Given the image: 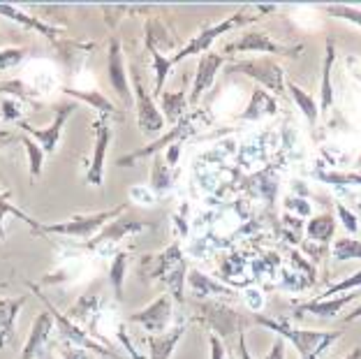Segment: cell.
<instances>
[{
  "label": "cell",
  "mask_w": 361,
  "mask_h": 359,
  "mask_svg": "<svg viewBox=\"0 0 361 359\" xmlns=\"http://www.w3.org/2000/svg\"><path fill=\"white\" fill-rule=\"evenodd\" d=\"M361 295L357 292H348L343 297H331V299H313V301H301V304L294 306V315H315V317H336L343 313V308L352 301H357Z\"/></svg>",
  "instance_id": "d6986e66"
},
{
  "label": "cell",
  "mask_w": 361,
  "mask_h": 359,
  "mask_svg": "<svg viewBox=\"0 0 361 359\" xmlns=\"http://www.w3.org/2000/svg\"><path fill=\"white\" fill-rule=\"evenodd\" d=\"M359 165H361V160H359Z\"/></svg>",
  "instance_id": "c3c4849f"
},
{
  "label": "cell",
  "mask_w": 361,
  "mask_h": 359,
  "mask_svg": "<svg viewBox=\"0 0 361 359\" xmlns=\"http://www.w3.org/2000/svg\"><path fill=\"white\" fill-rule=\"evenodd\" d=\"M146 49H149L151 54V61H153V72H155V86H153V95H162V88H165V81L167 77L171 75V70H174V63L167 56L160 54V49H155L153 44L146 42Z\"/></svg>",
  "instance_id": "4dcf8cb0"
},
{
  "label": "cell",
  "mask_w": 361,
  "mask_h": 359,
  "mask_svg": "<svg viewBox=\"0 0 361 359\" xmlns=\"http://www.w3.org/2000/svg\"><path fill=\"white\" fill-rule=\"evenodd\" d=\"M276 10V5H245L241 7L239 12H234L232 16H227L225 21H220V23H213V26H207V28H202L197 35L190 37V42L183 44L178 49V54L171 56V63H180L183 59H188V56H195V54H207L209 51V47L216 42L218 37H223L227 35V32H232L236 28H241V26H248V23L252 21H257L259 19V14H264V12H274Z\"/></svg>",
  "instance_id": "3957f363"
},
{
  "label": "cell",
  "mask_w": 361,
  "mask_h": 359,
  "mask_svg": "<svg viewBox=\"0 0 361 359\" xmlns=\"http://www.w3.org/2000/svg\"><path fill=\"white\" fill-rule=\"evenodd\" d=\"M63 93L65 95H70V97H75V100L79 102H86L90 104L93 109H97V116H102L106 121H121L123 118V109L116 107L109 97H104L100 91H93V88H88V91H84V88H70V86H65L63 88Z\"/></svg>",
  "instance_id": "ffe728a7"
},
{
  "label": "cell",
  "mask_w": 361,
  "mask_h": 359,
  "mask_svg": "<svg viewBox=\"0 0 361 359\" xmlns=\"http://www.w3.org/2000/svg\"><path fill=\"white\" fill-rule=\"evenodd\" d=\"M248 51H259V54H276V56H299L301 47H285L276 42L264 28H248L243 30L234 42L223 47V54H248Z\"/></svg>",
  "instance_id": "5b68a950"
},
{
  "label": "cell",
  "mask_w": 361,
  "mask_h": 359,
  "mask_svg": "<svg viewBox=\"0 0 361 359\" xmlns=\"http://www.w3.org/2000/svg\"><path fill=\"white\" fill-rule=\"evenodd\" d=\"M100 306H102V297H100V292H93V290H88L84 292L75 304H72L68 308V315L72 322H86L90 315H95V313H100Z\"/></svg>",
  "instance_id": "484cf974"
},
{
  "label": "cell",
  "mask_w": 361,
  "mask_h": 359,
  "mask_svg": "<svg viewBox=\"0 0 361 359\" xmlns=\"http://www.w3.org/2000/svg\"><path fill=\"white\" fill-rule=\"evenodd\" d=\"M30 290L35 292L37 299H42V304L47 306V311L51 313L54 322H56V331H61V336H63L65 343L77 346V348H81V350H86V353H88V350H93V355H104V357H111V359H123V357L116 353V350H111L109 346L100 343L97 339L88 336V331H84L77 322H72L68 315L61 313L59 308H56V306L51 304V301H49V297L44 295V292H42V290H37V285H35V283H30Z\"/></svg>",
  "instance_id": "277c9868"
},
{
  "label": "cell",
  "mask_w": 361,
  "mask_h": 359,
  "mask_svg": "<svg viewBox=\"0 0 361 359\" xmlns=\"http://www.w3.org/2000/svg\"><path fill=\"white\" fill-rule=\"evenodd\" d=\"M0 118H3V116H0Z\"/></svg>",
  "instance_id": "681fc988"
},
{
  "label": "cell",
  "mask_w": 361,
  "mask_h": 359,
  "mask_svg": "<svg viewBox=\"0 0 361 359\" xmlns=\"http://www.w3.org/2000/svg\"><path fill=\"white\" fill-rule=\"evenodd\" d=\"M236 350H239V359H252L248 343H245V331L243 329L239 331V346H236Z\"/></svg>",
  "instance_id": "f6af8a7d"
},
{
  "label": "cell",
  "mask_w": 361,
  "mask_h": 359,
  "mask_svg": "<svg viewBox=\"0 0 361 359\" xmlns=\"http://www.w3.org/2000/svg\"><path fill=\"white\" fill-rule=\"evenodd\" d=\"M174 185V174H171V167L165 162L162 153H155L153 156V165H151V183L149 188L153 193H167L169 188Z\"/></svg>",
  "instance_id": "f546056e"
},
{
  "label": "cell",
  "mask_w": 361,
  "mask_h": 359,
  "mask_svg": "<svg viewBox=\"0 0 361 359\" xmlns=\"http://www.w3.org/2000/svg\"><path fill=\"white\" fill-rule=\"evenodd\" d=\"M28 51L23 47H12V49H0V72L12 70L19 63L26 61Z\"/></svg>",
  "instance_id": "8d00e7d4"
},
{
  "label": "cell",
  "mask_w": 361,
  "mask_h": 359,
  "mask_svg": "<svg viewBox=\"0 0 361 359\" xmlns=\"http://www.w3.org/2000/svg\"><path fill=\"white\" fill-rule=\"evenodd\" d=\"M56 329V322L49 311H42L35 320H32V327L28 331V339L26 343H23V350L19 359H37L39 355H42V350L47 346L49 336H51V331Z\"/></svg>",
  "instance_id": "ac0fdd59"
},
{
  "label": "cell",
  "mask_w": 361,
  "mask_h": 359,
  "mask_svg": "<svg viewBox=\"0 0 361 359\" xmlns=\"http://www.w3.org/2000/svg\"><path fill=\"white\" fill-rule=\"evenodd\" d=\"M171 315H174V299L169 295H160L146 308H142V311L130 313L128 320L135 324H142L144 331H149V334H165L171 322Z\"/></svg>",
  "instance_id": "7c38bea8"
},
{
  "label": "cell",
  "mask_w": 361,
  "mask_h": 359,
  "mask_svg": "<svg viewBox=\"0 0 361 359\" xmlns=\"http://www.w3.org/2000/svg\"><path fill=\"white\" fill-rule=\"evenodd\" d=\"M146 227H153V225L146 223V220H139V218L118 216V218H114L111 223H106L102 230L93 236V239L84 241V246L88 250H97V248H102V246H114V243H118L121 239H126V236L144 232Z\"/></svg>",
  "instance_id": "4fadbf2b"
},
{
  "label": "cell",
  "mask_w": 361,
  "mask_h": 359,
  "mask_svg": "<svg viewBox=\"0 0 361 359\" xmlns=\"http://www.w3.org/2000/svg\"><path fill=\"white\" fill-rule=\"evenodd\" d=\"M160 109H162V118L169 121V123H178L180 118L185 116V107H188V95L185 91H167L160 95Z\"/></svg>",
  "instance_id": "f1b7e54d"
},
{
  "label": "cell",
  "mask_w": 361,
  "mask_h": 359,
  "mask_svg": "<svg viewBox=\"0 0 361 359\" xmlns=\"http://www.w3.org/2000/svg\"><path fill=\"white\" fill-rule=\"evenodd\" d=\"M343 359H361V346H357V348H352L350 353L343 357Z\"/></svg>",
  "instance_id": "7dc6e473"
},
{
  "label": "cell",
  "mask_w": 361,
  "mask_h": 359,
  "mask_svg": "<svg viewBox=\"0 0 361 359\" xmlns=\"http://www.w3.org/2000/svg\"><path fill=\"white\" fill-rule=\"evenodd\" d=\"M185 334V324L180 322L176 327L167 329L165 334H146V346H149V359H171L176 346Z\"/></svg>",
  "instance_id": "7402d4cb"
},
{
  "label": "cell",
  "mask_w": 361,
  "mask_h": 359,
  "mask_svg": "<svg viewBox=\"0 0 361 359\" xmlns=\"http://www.w3.org/2000/svg\"><path fill=\"white\" fill-rule=\"evenodd\" d=\"M23 146H26V153H28V165H30V178H35L42 174V162H44V151L30 140V137L23 135L21 137Z\"/></svg>",
  "instance_id": "e575fe53"
},
{
  "label": "cell",
  "mask_w": 361,
  "mask_h": 359,
  "mask_svg": "<svg viewBox=\"0 0 361 359\" xmlns=\"http://www.w3.org/2000/svg\"><path fill=\"white\" fill-rule=\"evenodd\" d=\"M278 114V102H276V97L267 93L264 88L257 86L255 91L250 93V100L248 104H245V109L239 114V121H262L264 116H276Z\"/></svg>",
  "instance_id": "cb8c5ba5"
},
{
  "label": "cell",
  "mask_w": 361,
  "mask_h": 359,
  "mask_svg": "<svg viewBox=\"0 0 361 359\" xmlns=\"http://www.w3.org/2000/svg\"><path fill=\"white\" fill-rule=\"evenodd\" d=\"M334 63H336V42H334V37H326L324 61H322V81H319V102H317L319 111H324V114L334 107V84H331Z\"/></svg>",
  "instance_id": "603a6c76"
},
{
  "label": "cell",
  "mask_w": 361,
  "mask_h": 359,
  "mask_svg": "<svg viewBox=\"0 0 361 359\" xmlns=\"http://www.w3.org/2000/svg\"><path fill=\"white\" fill-rule=\"evenodd\" d=\"M178 156H180V142H176V144H171L169 149H167V165L169 167H176L178 165Z\"/></svg>",
  "instance_id": "ee69618b"
},
{
  "label": "cell",
  "mask_w": 361,
  "mask_h": 359,
  "mask_svg": "<svg viewBox=\"0 0 361 359\" xmlns=\"http://www.w3.org/2000/svg\"><path fill=\"white\" fill-rule=\"evenodd\" d=\"M7 214H12V216H16V218H21L23 223L30 218L26 211H21V209H16V207H12L10 204V197H7V193H3L0 195V239L5 236V230H3V220H5V216Z\"/></svg>",
  "instance_id": "74e56055"
},
{
  "label": "cell",
  "mask_w": 361,
  "mask_h": 359,
  "mask_svg": "<svg viewBox=\"0 0 361 359\" xmlns=\"http://www.w3.org/2000/svg\"><path fill=\"white\" fill-rule=\"evenodd\" d=\"M128 262H130V252L121 250V252L114 255L111 267H109V283H111V288H114V297H116V301L123 299V283H126Z\"/></svg>",
  "instance_id": "1f68e13d"
},
{
  "label": "cell",
  "mask_w": 361,
  "mask_h": 359,
  "mask_svg": "<svg viewBox=\"0 0 361 359\" xmlns=\"http://www.w3.org/2000/svg\"><path fill=\"white\" fill-rule=\"evenodd\" d=\"M192 118L190 116H183L178 121V123L169 130L167 135H162L160 140H155V142H151V144H146L144 149H137V151H133V153H128V156H123V158H118V162L116 165L118 167H133V165H137L139 160H144V158H149V156H155V153H160L162 149H169L171 144H176V142H180V140H185V135H190L192 133Z\"/></svg>",
  "instance_id": "9a60e30c"
},
{
  "label": "cell",
  "mask_w": 361,
  "mask_h": 359,
  "mask_svg": "<svg viewBox=\"0 0 361 359\" xmlns=\"http://www.w3.org/2000/svg\"><path fill=\"white\" fill-rule=\"evenodd\" d=\"M106 77H109V84L114 91H116L121 104L128 109L130 104L135 102V95L130 91L126 59H123V47L116 35H111V39H109V51H106Z\"/></svg>",
  "instance_id": "8fae6325"
},
{
  "label": "cell",
  "mask_w": 361,
  "mask_h": 359,
  "mask_svg": "<svg viewBox=\"0 0 361 359\" xmlns=\"http://www.w3.org/2000/svg\"><path fill=\"white\" fill-rule=\"evenodd\" d=\"M225 65V56L220 54H202L200 63H197V72H195V84H192V91L190 95H188V102L190 104H197L202 100V95L209 91L213 79H216V75L220 72V68Z\"/></svg>",
  "instance_id": "2e32d148"
},
{
  "label": "cell",
  "mask_w": 361,
  "mask_h": 359,
  "mask_svg": "<svg viewBox=\"0 0 361 359\" xmlns=\"http://www.w3.org/2000/svg\"><path fill=\"white\" fill-rule=\"evenodd\" d=\"M185 281H188V288H190V295H195L197 299L209 301L211 297H218V299H236L239 297V292H236L234 288H229V285H225V283L213 281L211 276L202 274L200 269H190Z\"/></svg>",
  "instance_id": "e0dca14e"
},
{
  "label": "cell",
  "mask_w": 361,
  "mask_h": 359,
  "mask_svg": "<svg viewBox=\"0 0 361 359\" xmlns=\"http://www.w3.org/2000/svg\"><path fill=\"white\" fill-rule=\"evenodd\" d=\"M0 116L5 121H16L21 116V102L7 97V100H3V107H0Z\"/></svg>",
  "instance_id": "ab89813d"
},
{
  "label": "cell",
  "mask_w": 361,
  "mask_h": 359,
  "mask_svg": "<svg viewBox=\"0 0 361 359\" xmlns=\"http://www.w3.org/2000/svg\"><path fill=\"white\" fill-rule=\"evenodd\" d=\"M128 209V202L118 204L114 209L95 211V214H79L61 220V223H39L35 218H28L26 225L37 234H59V236H72V239H93V236L102 230L106 223H111L114 218H118L123 211Z\"/></svg>",
  "instance_id": "7a4b0ae2"
},
{
  "label": "cell",
  "mask_w": 361,
  "mask_h": 359,
  "mask_svg": "<svg viewBox=\"0 0 361 359\" xmlns=\"http://www.w3.org/2000/svg\"><path fill=\"white\" fill-rule=\"evenodd\" d=\"M232 72H241V75L255 79L259 86L267 88V93L271 95H283L285 93V70L281 63L271 61V59H255V61H239L229 65Z\"/></svg>",
  "instance_id": "52a82bcc"
},
{
  "label": "cell",
  "mask_w": 361,
  "mask_h": 359,
  "mask_svg": "<svg viewBox=\"0 0 361 359\" xmlns=\"http://www.w3.org/2000/svg\"><path fill=\"white\" fill-rule=\"evenodd\" d=\"M61 355H63V359H95V355H90V353H86V350H81L72 343H65V341L61 346Z\"/></svg>",
  "instance_id": "60d3db41"
},
{
  "label": "cell",
  "mask_w": 361,
  "mask_h": 359,
  "mask_svg": "<svg viewBox=\"0 0 361 359\" xmlns=\"http://www.w3.org/2000/svg\"><path fill=\"white\" fill-rule=\"evenodd\" d=\"M183 262H185V257H183V252H180V243L174 241L165 250L155 252V255H144L139 260V276H142L144 283H151L155 279L165 281L167 276Z\"/></svg>",
  "instance_id": "30bf717a"
},
{
  "label": "cell",
  "mask_w": 361,
  "mask_h": 359,
  "mask_svg": "<svg viewBox=\"0 0 361 359\" xmlns=\"http://www.w3.org/2000/svg\"><path fill=\"white\" fill-rule=\"evenodd\" d=\"M93 158H90V165H88V172H86V181L95 188H102L104 181V156H106V149L114 140V130L111 123L102 116H97L93 121Z\"/></svg>",
  "instance_id": "5bb4252c"
},
{
  "label": "cell",
  "mask_w": 361,
  "mask_h": 359,
  "mask_svg": "<svg viewBox=\"0 0 361 359\" xmlns=\"http://www.w3.org/2000/svg\"><path fill=\"white\" fill-rule=\"evenodd\" d=\"M0 14L7 16V19L16 21V23H21L23 28L39 32V35H44L47 39H51L54 44L59 42V35H63V30H61V28L51 26V23H44L42 19H37V16H30V14H26V12L16 10V7H12V5H0Z\"/></svg>",
  "instance_id": "d4e9b609"
},
{
  "label": "cell",
  "mask_w": 361,
  "mask_h": 359,
  "mask_svg": "<svg viewBox=\"0 0 361 359\" xmlns=\"http://www.w3.org/2000/svg\"><path fill=\"white\" fill-rule=\"evenodd\" d=\"M209 343H211V359H227L223 339H218L216 334H209Z\"/></svg>",
  "instance_id": "b9f144b4"
},
{
  "label": "cell",
  "mask_w": 361,
  "mask_h": 359,
  "mask_svg": "<svg viewBox=\"0 0 361 359\" xmlns=\"http://www.w3.org/2000/svg\"><path fill=\"white\" fill-rule=\"evenodd\" d=\"M28 295L21 297H0V348H7L14 341V322L21 308L26 306Z\"/></svg>",
  "instance_id": "44dd1931"
},
{
  "label": "cell",
  "mask_w": 361,
  "mask_h": 359,
  "mask_svg": "<svg viewBox=\"0 0 361 359\" xmlns=\"http://www.w3.org/2000/svg\"><path fill=\"white\" fill-rule=\"evenodd\" d=\"M357 288H361V269H359L357 274L348 276V279H343L338 283L329 285V288H326L317 299H331L334 295H338V292H355Z\"/></svg>",
  "instance_id": "d590c367"
},
{
  "label": "cell",
  "mask_w": 361,
  "mask_h": 359,
  "mask_svg": "<svg viewBox=\"0 0 361 359\" xmlns=\"http://www.w3.org/2000/svg\"><path fill=\"white\" fill-rule=\"evenodd\" d=\"M130 72H133V95H135V104H137V123L139 130L144 135L149 133H160L165 128V118H162V111L158 109V104L153 102V97L149 91H144L142 86V75H139L137 65H130Z\"/></svg>",
  "instance_id": "9c48e42d"
},
{
  "label": "cell",
  "mask_w": 361,
  "mask_h": 359,
  "mask_svg": "<svg viewBox=\"0 0 361 359\" xmlns=\"http://www.w3.org/2000/svg\"><path fill=\"white\" fill-rule=\"evenodd\" d=\"M54 111H56L54 114V123L47 126V128H35L30 123H19L23 133H28L32 137V142H35L44 153H56V149H59L63 128H65V123H68V118L72 116V114L77 111V102H70V100L61 102V104H56Z\"/></svg>",
  "instance_id": "ba28073f"
},
{
  "label": "cell",
  "mask_w": 361,
  "mask_h": 359,
  "mask_svg": "<svg viewBox=\"0 0 361 359\" xmlns=\"http://www.w3.org/2000/svg\"><path fill=\"white\" fill-rule=\"evenodd\" d=\"M331 255L336 262H348V260H361V239H336Z\"/></svg>",
  "instance_id": "d6a6232c"
},
{
  "label": "cell",
  "mask_w": 361,
  "mask_h": 359,
  "mask_svg": "<svg viewBox=\"0 0 361 359\" xmlns=\"http://www.w3.org/2000/svg\"><path fill=\"white\" fill-rule=\"evenodd\" d=\"M343 320H345V322H357V320H361V304L357 308H352L348 315H343Z\"/></svg>",
  "instance_id": "bcb514c9"
},
{
  "label": "cell",
  "mask_w": 361,
  "mask_h": 359,
  "mask_svg": "<svg viewBox=\"0 0 361 359\" xmlns=\"http://www.w3.org/2000/svg\"><path fill=\"white\" fill-rule=\"evenodd\" d=\"M336 232V218L331 214H319L308 220L306 225V236L310 243H329Z\"/></svg>",
  "instance_id": "83f0119b"
},
{
  "label": "cell",
  "mask_w": 361,
  "mask_h": 359,
  "mask_svg": "<svg viewBox=\"0 0 361 359\" xmlns=\"http://www.w3.org/2000/svg\"><path fill=\"white\" fill-rule=\"evenodd\" d=\"M197 322H202L209 334H216L218 339H229L234 331H241V313H236L223 301L209 299L197 306Z\"/></svg>",
  "instance_id": "8992f818"
},
{
  "label": "cell",
  "mask_w": 361,
  "mask_h": 359,
  "mask_svg": "<svg viewBox=\"0 0 361 359\" xmlns=\"http://www.w3.org/2000/svg\"><path fill=\"white\" fill-rule=\"evenodd\" d=\"M255 322L276 331L283 341L299 350V359H322V355L329 350L343 334L341 331H310V329H299L290 322V317H267V315H255Z\"/></svg>",
  "instance_id": "6da1fadb"
},
{
  "label": "cell",
  "mask_w": 361,
  "mask_h": 359,
  "mask_svg": "<svg viewBox=\"0 0 361 359\" xmlns=\"http://www.w3.org/2000/svg\"><path fill=\"white\" fill-rule=\"evenodd\" d=\"M264 359H285V341L283 339H276L274 343H271V350L267 353Z\"/></svg>",
  "instance_id": "7bdbcfd3"
},
{
  "label": "cell",
  "mask_w": 361,
  "mask_h": 359,
  "mask_svg": "<svg viewBox=\"0 0 361 359\" xmlns=\"http://www.w3.org/2000/svg\"><path fill=\"white\" fill-rule=\"evenodd\" d=\"M285 88L290 91L292 102L297 104V109L303 114V118H306L310 126H315V123H317V118H319V107H317L315 97L310 95L308 91H303V88H301L299 84H294V81H287Z\"/></svg>",
  "instance_id": "4316f807"
},
{
  "label": "cell",
  "mask_w": 361,
  "mask_h": 359,
  "mask_svg": "<svg viewBox=\"0 0 361 359\" xmlns=\"http://www.w3.org/2000/svg\"><path fill=\"white\" fill-rule=\"evenodd\" d=\"M336 211H338V220L343 223V227H345L348 232L357 234L359 232V218L352 214V211L343 202H336Z\"/></svg>",
  "instance_id": "f35d334b"
},
{
  "label": "cell",
  "mask_w": 361,
  "mask_h": 359,
  "mask_svg": "<svg viewBox=\"0 0 361 359\" xmlns=\"http://www.w3.org/2000/svg\"><path fill=\"white\" fill-rule=\"evenodd\" d=\"M324 12L334 16L338 21L352 23V26L361 28V7H352V5H324Z\"/></svg>",
  "instance_id": "836d02e7"
}]
</instances>
